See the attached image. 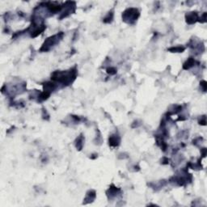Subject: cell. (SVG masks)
Wrapping results in <instances>:
<instances>
[{
	"label": "cell",
	"instance_id": "3",
	"mask_svg": "<svg viewBox=\"0 0 207 207\" xmlns=\"http://www.w3.org/2000/svg\"><path fill=\"white\" fill-rule=\"evenodd\" d=\"M63 37H64V33L59 32L57 34H54V35L46 38L41 47L40 48L39 51L43 53V52H48L51 50L54 47H55L61 42L62 40L63 39Z\"/></svg>",
	"mask_w": 207,
	"mask_h": 207
},
{
	"label": "cell",
	"instance_id": "19",
	"mask_svg": "<svg viewBox=\"0 0 207 207\" xmlns=\"http://www.w3.org/2000/svg\"><path fill=\"white\" fill-rule=\"evenodd\" d=\"M106 72L107 74L109 75H115L117 74V69L115 67H109L106 69Z\"/></svg>",
	"mask_w": 207,
	"mask_h": 207
},
{
	"label": "cell",
	"instance_id": "7",
	"mask_svg": "<svg viewBox=\"0 0 207 207\" xmlns=\"http://www.w3.org/2000/svg\"><path fill=\"white\" fill-rule=\"evenodd\" d=\"M105 193H106L108 199H109V201H112L113 199L117 198L119 195L122 194V191L120 188L117 187L116 185H114L113 184H112V185L109 186V188L107 189Z\"/></svg>",
	"mask_w": 207,
	"mask_h": 207
},
{
	"label": "cell",
	"instance_id": "13",
	"mask_svg": "<svg viewBox=\"0 0 207 207\" xmlns=\"http://www.w3.org/2000/svg\"><path fill=\"white\" fill-rule=\"evenodd\" d=\"M199 64H200V62L197 61L194 58L189 57V58L184 62V64H183V69L185 70H190V69H192L193 67H194L196 65Z\"/></svg>",
	"mask_w": 207,
	"mask_h": 207
},
{
	"label": "cell",
	"instance_id": "29",
	"mask_svg": "<svg viewBox=\"0 0 207 207\" xmlns=\"http://www.w3.org/2000/svg\"><path fill=\"white\" fill-rule=\"evenodd\" d=\"M186 119H187V117L185 115H180L178 119H177V121H185Z\"/></svg>",
	"mask_w": 207,
	"mask_h": 207
},
{
	"label": "cell",
	"instance_id": "24",
	"mask_svg": "<svg viewBox=\"0 0 207 207\" xmlns=\"http://www.w3.org/2000/svg\"><path fill=\"white\" fill-rule=\"evenodd\" d=\"M200 86H201V88L202 89V91L206 92L207 89V83L206 80H201L200 82Z\"/></svg>",
	"mask_w": 207,
	"mask_h": 207
},
{
	"label": "cell",
	"instance_id": "12",
	"mask_svg": "<svg viewBox=\"0 0 207 207\" xmlns=\"http://www.w3.org/2000/svg\"><path fill=\"white\" fill-rule=\"evenodd\" d=\"M168 183V181H167L166 180H159V181H156V182H151L147 184V185L151 187V189L155 190V191H159L161 189H163L164 186L167 185V184Z\"/></svg>",
	"mask_w": 207,
	"mask_h": 207
},
{
	"label": "cell",
	"instance_id": "1",
	"mask_svg": "<svg viewBox=\"0 0 207 207\" xmlns=\"http://www.w3.org/2000/svg\"><path fill=\"white\" fill-rule=\"evenodd\" d=\"M78 70L76 67L70 68L68 70H55L51 74V80L62 87H67L72 84L76 79Z\"/></svg>",
	"mask_w": 207,
	"mask_h": 207
},
{
	"label": "cell",
	"instance_id": "5",
	"mask_svg": "<svg viewBox=\"0 0 207 207\" xmlns=\"http://www.w3.org/2000/svg\"><path fill=\"white\" fill-rule=\"evenodd\" d=\"M187 46H189L190 49H193V51L196 55H200L205 51L204 43L197 38L190 39L189 42L187 44Z\"/></svg>",
	"mask_w": 207,
	"mask_h": 207
},
{
	"label": "cell",
	"instance_id": "23",
	"mask_svg": "<svg viewBox=\"0 0 207 207\" xmlns=\"http://www.w3.org/2000/svg\"><path fill=\"white\" fill-rule=\"evenodd\" d=\"M206 15H207L206 12L203 13V14L201 15V17L199 16V20H198V22H200V23H201V24L206 23Z\"/></svg>",
	"mask_w": 207,
	"mask_h": 207
},
{
	"label": "cell",
	"instance_id": "22",
	"mask_svg": "<svg viewBox=\"0 0 207 207\" xmlns=\"http://www.w3.org/2000/svg\"><path fill=\"white\" fill-rule=\"evenodd\" d=\"M198 124L201 125H203V126L206 125V115H203V116H201V117L199 118V120H198Z\"/></svg>",
	"mask_w": 207,
	"mask_h": 207
},
{
	"label": "cell",
	"instance_id": "11",
	"mask_svg": "<svg viewBox=\"0 0 207 207\" xmlns=\"http://www.w3.org/2000/svg\"><path fill=\"white\" fill-rule=\"evenodd\" d=\"M42 86L43 91L50 93V94H52V92H54L58 88V84L53 81H47L46 83H43Z\"/></svg>",
	"mask_w": 207,
	"mask_h": 207
},
{
	"label": "cell",
	"instance_id": "16",
	"mask_svg": "<svg viewBox=\"0 0 207 207\" xmlns=\"http://www.w3.org/2000/svg\"><path fill=\"white\" fill-rule=\"evenodd\" d=\"M168 51L171 52V53H183V52L185 50V47L183 46H172L168 49Z\"/></svg>",
	"mask_w": 207,
	"mask_h": 207
},
{
	"label": "cell",
	"instance_id": "28",
	"mask_svg": "<svg viewBox=\"0 0 207 207\" xmlns=\"http://www.w3.org/2000/svg\"><path fill=\"white\" fill-rule=\"evenodd\" d=\"M98 158V154L97 153H93V154H91V156H90V159H96Z\"/></svg>",
	"mask_w": 207,
	"mask_h": 207
},
{
	"label": "cell",
	"instance_id": "18",
	"mask_svg": "<svg viewBox=\"0 0 207 207\" xmlns=\"http://www.w3.org/2000/svg\"><path fill=\"white\" fill-rule=\"evenodd\" d=\"M177 136H178V138H180V139H186L189 138V132L187 130L180 131V133L177 134Z\"/></svg>",
	"mask_w": 207,
	"mask_h": 207
},
{
	"label": "cell",
	"instance_id": "27",
	"mask_svg": "<svg viewBox=\"0 0 207 207\" xmlns=\"http://www.w3.org/2000/svg\"><path fill=\"white\" fill-rule=\"evenodd\" d=\"M138 121H134V123H133L132 125H131V126H132V128H138V126H140L141 125H138Z\"/></svg>",
	"mask_w": 207,
	"mask_h": 207
},
{
	"label": "cell",
	"instance_id": "17",
	"mask_svg": "<svg viewBox=\"0 0 207 207\" xmlns=\"http://www.w3.org/2000/svg\"><path fill=\"white\" fill-rule=\"evenodd\" d=\"M94 143H95V144H96V145H98V146L101 145V144H102V143H103V138H102V136H101V132H100V130H96V138H95Z\"/></svg>",
	"mask_w": 207,
	"mask_h": 207
},
{
	"label": "cell",
	"instance_id": "9",
	"mask_svg": "<svg viewBox=\"0 0 207 207\" xmlns=\"http://www.w3.org/2000/svg\"><path fill=\"white\" fill-rule=\"evenodd\" d=\"M121 137L117 133L111 134L109 138V145L111 147H117L121 144Z\"/></svg>",
	"mask_w": 207,
	"mask_h": 207
},
{
	"label": "cell",
	"instance_id": "2",
	"mask_svg": "<svg viewBox=\"0 0 207 207\" xmlns=\"http://www.w3.org/2000/svg\"><path fill=\"white\" fill-rule=\"evenodd\" d=\"M193 181V176L188 172V168H182L168 180V183L175 186H185Z\"/></svg>",
	"mask_w": 207,
	"mask_h": 207
},
{
	"label": "cell",
	"instance_id": "6",
	"mask_svg": "<svg viewBox=\"0 0 207 207\" xmlns=\"http://www.w3.org/2000/svg\"><path fill=\"white\" fill-rule=\"evenodd\" d=\"M63 5V9L60 13L59 20L67 18L69 15L75 12L76 10V3L75 2H66Z\"/></svg>",
	"mask_w": 207,
	"mask_h": 207
},
{
	"label": "cell",
	"instance_id": "15",
	"mask_svg": "<svg viewBox=\"0 0 207 207\" xmlns=\"http://www.w3.org/2000/svg\"><path fill=\"white\" fill-rule=\"evenodd\" d=\"M113 18H114V12L113 10H111L103 18V22L104 24H111L113 22Z\"/></svg>",
	"mask_w": 207,
	"mask_h": 207
},
{
	"label": "cell",
	"instance_id": "26",
	"mask_svg": "<svg viewBox=\"0 0 207 207\" xmlns=\"http://www.w3.org/2000/svg\"><path fill=\"white\" fill-rule=\"evenodd\" d=\"M201 156H202V158H205V157L206 156L207 149H206V147H203V148H201Z\"/></svg>",
	"mask_w": 207,
	"mask_h": 207
},
{
	"label": "cell",
	"instance_id": "8",
	"mask_svg": "<svg viewBox=\"0 0 207 207\" xmlns=\"http://www.w3.org/2000/svg\"><path fill=\"white\" fill-rule=\"evenodd\" d=\"M198 20H199V15L198 12L196 11L187 12L185 14V21L188 25H194L197 22H198Z\"/></svg>",
	"mask_w": 207,
	"mask_h": 207
},
{
	"label": "cell",
	"instance_id": "10",
	"mask_svg": "<svg viewBox=\"0 0 207 207\" xmlns=\"http://www.w3.org/2000/svg\"><path fill=\"white\" fill-rule=\"evenodd\" d=\"M96 192L95 191L94 189H90V190H88V192L86 193L85 198L83 199V204L87 205L92 203L96 200Z\"/></svg>",
	"mask_w": 207,
	"mask_h": 207
},
{
	"label": "cell",
	"instance_id": "25",
	"mask_svg": "<svg viewBox=\"0 0 207 207\" xmlns=\"http://www.w3.org/2000/svg\"><path fill=\"white\" fill-rule=\"evenodd\" d=\"M161 164L164 165H167L168 164H170V159L168 158V157H166V156H164V157H163L161 159Z\"/></svg>",
	"mask_w": 207,
	"mask_h": 207
},
{
	"label": "cell",
	"instance_id": "4",
	"mask_svg": "<svg viewBox=\"0 0 207 207\" xmlns=\"http://www.w3.org/2000/svg\"><path fill=\"white\" fill-rule=\"evenodd\" d=\"M140 16V11L136 7H129L122 12V21L125 24L133 25H134Z\"/></svg>",
	"mask_w": 207,
	"mask_h": 207
},
{
	"label": "cell",
	"instance_id": "14",
	"mask_svg": "<svg viewBox=\"0 0 207 207\" xmlns=\"http://www.w3.org/2000/svg\"><path fill=\"white\" fill-rule=\"evenodd\" d=\"M84 143H85V137L83 136V134H81L75 140V146L77 151H82L84 146Z\"/></svg>",
	"mask_w": 207,
	"mask_h": 207
},
{
	"label": "cell",
	"instance_id": "20",
	"mask_svg": "<svg viewBox=\"0 0 207 207\" xmlns=\"http://www.w3.org/2000/svg\"><path fill=\"white\" fill-rule=\"evenodd\" d=\"M203 140H204V139H203V138L202 137L196 138H194V139L193 140V144L196 146H199L201 144V143L203 142Z\"/></svg>",
	"mask_w": 207,
	"mask_h": 207
},
{
	"label": "cell",
	"instance_id": "21",
	"mask_svg": "<svg viewBox=\"0 0 207 207\" xmlns=\"http://www.w3.org/2000/svg\"><path fill=\"white\" fill-rule=\"evenodd\" d=\"M41 117L44 120L46 121H49V118H50V116H49V113L47 112V110L45 108H42V113H41Z\"/></svg>",
	"mask_w": 207,
	"mask_h": 207
}]
</instances>
